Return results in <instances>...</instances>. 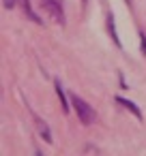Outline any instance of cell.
Instances as JSON below:
<instances>
[{"label":"cell","mask_w":146,"mask_h":156,"mask_svg":"<svg viewBox=\"0 0 146 156\" xmlns=\"http://www.w3.org/2000/svg\"><path fill=\"white\" fill-rule=\"evenodd\" d=\"M82 2H84V5H86V2H88V0H82Z\"/></svg>","instance_id":"10"},{"label":"cell","mask_w":146,"mask_h":156,"mask_svg":"<svg viewBox=\"0 0 146 156\" xmlns=\"http://www.w3.org/2000/svg\"><path fill=\"white\" fill-rule=\"evenodd\" d=\"M54 86H56V94H58V98H60V105H62V111L67 113V111H69V103H67V96H65V90H62V86H60V79H56V81H54Z\"/></svg>","instance_id":"6"},{"label":"cell","mask_w":146,"mask_h":156,"mask_svg":"<svg viewBox=\"0 0 146 156\" xmlns=\"http://www.w3.org/2000/svg\"><path fill=\"white\" fill-rule=\"evenodd\" d=\"M71 105L75 107L77 118H80V122H82L84 126H88V124H92V122H95L97 113H95V109H92L84 98H80V96H71Z\"/></svg>","instance_id":"1"},{"label":"cell","mask_w":146,"mask_h":156,"mask_svg":"<svg viewBox=\"0 0 146 156\" xmlns=\"http://www.w3.org/2000/svg\"><path fill=\"white\" fill-rule=\"evenodd\" d=\"M35 124H37V130H39V135L43 137V141H45V143H52L54 139H52V133H50V126L45 124V120H41V118L35 115Z\"/></svg>","instance_id":"3"},{"label":"cell","mask_w":146,"mask_h":156,"mask_svg":"<svg viewBox=\"0 0 146 156\" xmlns=\"http://www.w3.org/2000/svg\"><path fill=\"white\" fill-rule=\"evenodd\" d=\"M107 28H110V32H112L114 43H116V45H120V41H118V37H116V28H114V17H112V13L107 15Z\"/></svg>","instance_id":"7"},{"label":"cell","mask_w":146,"mask_h":156,"mask_svg":"<svg viewBox=\"0 0 146 156\" xmlns=\"http://www.w3.org/2000/svg\"><path fill=\"white\" fill-rule=\"evenodd\" d=\"M2 5H5L7 9H13V7H15V0H2Z\"/></svg>","instance_id":"9"},{"label":"cell","mask_w":146,"mask_h":156,"mask_svg":"<svg viewBox=\"0 0 146 156\" xmlns=\"http://www.w3.org/2000/svg\"><path fill=\"white\" fill-rule=\"evenodd\" d=\"M116 103H118V105H122L125 109H129L137 120H142V111L137 109V105H135V103H131V101H127V98H122V96H116Z\"/></svg>","instance_id":"4"},{"label":"cell","mask_w":146,"mask_h":156,"mask_svg":"<svg viewBox=\"0 0 146 156\" xmlns=\"http://www.w3.org/2000/svg\"><path fill=\"white\" fill-rule=\"evenodd\" d=\"M22 9H24V13H26V15H28L32 22H37V24H43V20H41V17H39L35 11H32V7H30V0H22Z\"/></svg>","instance_id":"5"},{"label":"cell","mask_w":146,"mask_h":156,"mask_svg":"<svg viewBox=\"0 0 146 156\" xmlns=\"http://www.w3.org/2000/svg\"><path fill=\"white\" fill-rule=\"evenodd\" d=\"M140 39H142V54L146 56V34L142 32V34H140Z\"/></svg>","instance_id":"8"},{"label":"cell","mask_w":146,"mask_h":156,"mask_svg":"<svg viewBox=\"0 0 146 156\" xmlns=\"http://www.w3.org/2000/svg\"><path fill=\"white\" fill-rule=\"evenodd\" d=\"M41 5H43V9L54 17V22L65 24V13H62V7H60L58 0H41Z\"/></svg>","instance_id":"2"}]
</instances>
